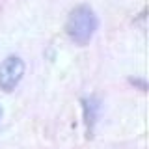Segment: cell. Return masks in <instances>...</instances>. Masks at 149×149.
<instances>
[{"mask_svg":"<svg viewBox=\"0 0 149 149\" xmlns=\"http://www.w3.org/2000/svg\"><path fill=\"white\" fill-rule=\"evenodd\" d=\"M97 28H99V17H97L95 9L90 4H78L69 11L67 19H65L63 30L67 37L78 47L90 45L93 39Z\"/></svg>","mask_w":149,"mask_h":149,"instance_id":"1","label":"cell"},{"mask_svg":"<svg viewBox=\"0 0 149 149\" xmlns=\"http://www.w3.org/2000/svg\"><path fill=\"white\" fill-rule=\"evenodd\" d=\"M26 71V63L21 56L9 54L0 62V91L11 93L21 84Z\"/></svg>","mask_w":149,"mask_h":149,"instance_id":"2","label":"cell"},{"mask_svg":"<svg viewBox=\"0 0 149 149\" xmlns=\"http://www.w3.org/2000/svg\"><path fill=\"white\" fill-rule=\"evenodd\" d=\"M82 102V114H84V125H86V138H93V130H95V123L99 118V110H101V101L95 95L84 97Z\"/></svg>","mask_w":149,"mask_h":149,"instance_id":"3","label":"cell"},{"mask_svg":"<svg viewBox=\"0 0 149 149\" xmlns=\"http://www.w3.org/2000/svg\"><path fill=\"white\" fill-rule=\"evenodd\" d=\"M129 84L134 88H138L140 91H147V82L146 78H138V77H129Z\"/></svg>","mask_w":149,"mask_h":149,"instance_id":"4","label":"cell"},{"mask_svg":"<svg viewBox=\"0 0 149 149\" xmlns=\"http://www.w3.org/2000/svg\"><path fill=\"white\" fill-rule=\"evenodd\" d=\"M2 114H4V112H2V106H0V119H2Z\"/></svg>","mask_w":149,"mask_h":149,"instance_id":"5","label":"cell"}]
</instances>
